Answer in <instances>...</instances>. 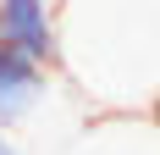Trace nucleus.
Listing matches in <instances>:
<instances>
[{
	"instance_id": "nucleus-1",
	"label": "nucleus",
	"mask_w": 160,
	"mask_h": 155,
	"mask_svg": "<svg viewBox=\"0 0 160 155\" xmlns=\"http://www.w3.org/2000/svg\"><path fill=\"white\" fill-rule=\"evenodd\" d=\"M55 78L94 116H155L160 0H55Z\"/></svg>"
},
{
	"instance_id": "nucleus-5",
	"label": "nucleus",
	"mask_w": 160,
	"mask_h": 155,
	"mask_svg": "<svg viewBox=\"0 0 160 155\" xmlns=\"http://www.w3.org/2000/svg\"><path fill=\"white\" fill-rule=\"evenodd\" d=\"M155 116H160V105H155Z\"/></svg>"
},
{
	"instance_id": "nucleus-3",
	"label": "nucleus",
	"mask_w": 160,
	"mask_h": 155,
	"mask_svg": "<svg viewBox=\"0 0 160 155\" xmlns=\"http://www.w3.org/2000/svg\"><path fill=\"white\" fill-rule=\"evenodd\" d=\"M0 45L55 72V0H0Z\"/></svg>"
},
{
	"instance_id": "nucleus-2",
	"label": "nucleus",
	"mask_w": 160,
	"mask_h": 155,
	"mask_svg": "<svg viewBox=\"0 0 160 155\" xmlns=\"http://www.w3.org/2000/svg\"><path fill=\"white\" fill-rule=\"evenodd\" d=\"M61 89V78L50 67L17 56L0 45V133H22V127L50 105V94Z\"/></svg>"
},
{
	"instance_id": "nucleus-4",
	"label": "nucleus",
	"mask_w": 160,
	"mask_h": 155,
	"mask_svg": "<svg viewBox=\"0 0 160 155\" xmlns=\"http://www.w3.org/2000/svg\"><path fill=\"white\" fill-rule=\"evenodd\" d=\"M0 155H22V144H17V133H0Z\"/></svg>"
}]
</instances>
